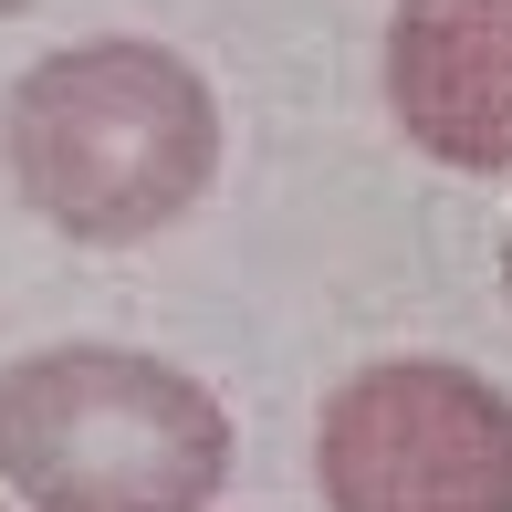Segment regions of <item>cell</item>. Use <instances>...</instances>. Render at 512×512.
Returning a JSON list of instances; mask_svg holds the SVG:
<instances>
[{"instance_id": "7", "label": "cell", "mask_w": 512, "mask_h": 512, "mask_svg": "<svg viewBox=\"0 0 512 512\" xmlns=\"http://www.w3.org/2000/svg\"><path fill=\"white\" fill-rule=\"evenodd\" d=\"M0 512H11V502H0Z\"/></svg>"}, {"instance_id": "1", "label": "cell", "mask_w": 512, "mask_h": 512, "mask_svg": "<svg viewBox=\"0 0 512 512\" xmlns=\"http://www.w3.org/2000/svg\"><path fill=\"white\" fill-rule=\"evenodd\" d=\"M0 168L21 209L84 251H136L220 178V95L189 53L95 32L42 53L0 105Z\"/></svg>"}, {"instance_id": "2", "label": "cell", "mask_w": 512, "mask_h": 512, "mask_svg": "<svg viewBox=\"0 0 512 512\" xmlns=\"http://www.w3.org/2000/svg\"><path fill=\"white\" fill-rule=\"evenodd\" d=\"M230 408L147 345H32L0 366V492L32 512H209Z\"/></svg>"}, {"instance_id": "4", "label": "cell", "mask_w": 512, "mask_h": 512, "mask_svg": "<svg viewBox=\"0 0 512 512\" xmlns=\"http://www.w3.org/2000/svg\"><path fill=\"white\" fill-rule=\"evenodd\" d=\"M377 84L418 157L512 178V0H398Z\"/></svg>"}, {"instance_id": "5", "label": "cell", "mask_w": 512, "mask_h": 512, "mask_svg": "<svg viewBox=\"0 0 512 512\" xmlns=\"http://www.w3.org/2000/svg\"><path fill=\"white\" fill-rule=\"evenodd\" d=\"M11 11H32V0H0V21H11Z\"/></svg>"}, {"instance_id": "3", "label": "cell", "mask_w": 512, "mask_h": 512, "mask_svg": "<svg viewBox=\"0 0 512 512\" xmlns=\"http://www.w3.org/2000/svg\"><path fill=\"white\" fill-rule=\"evenodd\" d=\"M324 512H512V398L481 366L387 356L314 418Z\"/></svg>"}, {"instance_id": "6", "label": "cell", "mask_w": 512, "mask_h": 512, "mask_svg": "<svg viewBox=\"0 0 512 512\" xmlns=\"http://www.w3.org/2000/svg\"><path fill=\"white\" fill-rule=\"evenodd\" d=\"M502 293H512V251H502Z\"/></svg>"}]
</instances>
